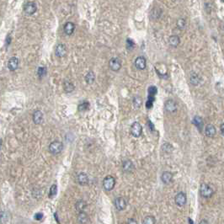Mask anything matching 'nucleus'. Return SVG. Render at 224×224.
<instances>
[{"instance_id": "nucleus-19", "label": "nucleus", "mask_w": 224, "mask_h": 224, "mask_svg": "<svg viewBox=\"0 0 224 224\" xmlns=\"http://www.w3.org/2000/svg\"><path fill=\"white\" fill-rule=\"evenodd\" d=\"M78 222L80 224H87L88 222V217L85 212H81L78 216Z\"/></svg>"}, {"instance_id": "nucleus-13", "label": "nucleus", "mask_w": 224, "mask_h": 224, "mask_svg": "<svg viewBox=\"0 0 224 224\" xmlns=\"http://www.w3.org/2000/svg\"><path fill=\"white\" fill-rule=\"evenodd\" d=\"M216 127L212 124H208L205 128V134L208 137H213L216 135Z\"/></svg>"}, {"instance_id": "nucleus-34", "label": "nucleus", "mask_w": 224, "mask_h": 224, "mask_svg": "<svg viewBox=\"0 0 224 224\" xmlns=\"http://www.w3.org/2000/svg\"><path fill=\"white\" fill-rule=\"evenodd\" d=\"M134 46H135V44L133 42V41L131 40V39H127L126 40V46H127V48L128 49H130V48H133L134 47Z\"/></svg>"}, {"instance_id": "nucleus-25", "label": "nucleus", "mask_w": 224, "mask_h": 224, "mask_svg": "<svg viewBox=\"0 0 224 224\" xmlns=\"http://www.w3.org/2000/svg\"><path fill=\"white\" fill-rule=\"evenodd\" d=\"M142 224H155V218L153 216H147L142 220Z\"/></svg>"}, {"instance_id": "nucleus-40", "label": "nucleus", "mask_w": 224, "mask_h": 224, "mask_svg": "<svg viewBox=\"0 0 224 224\" xmlns=\"http://www.w3.org/2000/svg\"><path fill=\"white\" fill-rule=\"evenodd\" d=\"M222 1H223V2H224V0H222Z\"/></svg>"}, {"instance_id": "nucleus-2", "label": "nucleus", "mask_w": 224, "mask_h": 224, "mask_svg": "<svg viewBox=\"0 0 224 224\" xmlns=\"http://www.w3.org/2000/svg\"><path fill=\"white\" fill-rule=\"evenodd\" d=\"M115 186V180L114 177L112 176H106L103 181V186H104V190L107 191H110L114 189Z\"/></svg>"}, {"instance_id": "nucleus-5", "label": "nucleus", "mask_w": 224, "mask_h": 224, "mask_svg": "<svg viewBox=\"0 0 224 224\" xmlns=\"http://www.w3.org/2000/svg\"><path fill=\"white\" fill-rule=\"evenodd\" d=\"M37 10V6L36 4L34 2H28L24 6V11L25 14H27L29 15H32L34 14Z\"/></svg>"}, {"instance_id": "nucleus-15", "label": "nucleus", "mask_w": 224, "mask_h": 224, "mask_svg": "<svg viewBox=\"0 0 224 224\" xmlns=\"http://www.w3.org/2000/svg\"><path fill=\"white\" fill-rule=\"evenodd\" d=\"M122 169L126 173H131L134 170V164L131 160H126L122 164Z\"/></svg>"}, {"instance_id": "nucleus-8", "label": "nucleus", "mask_w": 224, "mask_h": 224, "mask_svg": "<svg viewBox=\"0 0 224 224\" xmlns=\"http://www.w3.org/2000/svg\"><path fill=\"white\" fill-rule=\"evenodd\" d=\"M175 201L177 206H179V207H183V206H185L186 202H187L186 195L185 193H183V192H180L179 194L176 195Z\"/></svg>"}, {"instance_id": "nucleus-21", "label": "nucleus", "mask_w": 224, "mask_h": 224, "mask_svg": "<svg viewBox=\"0 0 224 224\" xmlns=\"http://www.w3.org/2000/svg\"><path fill=\"white\" fill-rule=\"evenodd\" d=\"M193 123H194V125L196 126L200 131L202 129L203 120L201 116H195L194 119H193Z\"/></svg>"}, {"instance_id": "nucleus-14", "label": "nucleus", "mask_w": 224, "mask_h": 224, "mask_svg": "<svg viewBox=\"0 0 224 224\" xmlns=\"http://www.w3.org/2000/svg\"><path fill=\"white\" fill-rule=\"evenodd\" d=\"M43 120V114L41 110H36L33 113V121L35 124H41Z\"/></svg>"}, {"instance_id": "nucleus-35", "label": "nucleus", "mask_w": 224, "mask_h": 224, "mask_svg": "<svg viewBox=\"0 0 224 224\" xmlns=\"http://www.w3.org/2000/svg\"><path fill=\"white\" fill-rule=\"evenodd\" d=\"M43 217V213L42 212H38L35 215V219L36 220H41Z\"/></svg>"}, {"instance_id": "nucleus-3", "label": "nucleus", "mask_w": 224, "mask_h": 224, "mask_svg": "<svg viewBox=\"0 0 224 224\" xmlns=\"http://www.w3.org/2000/svg\"><path fill=\"white\" fill-rule=\"evenodd\" d=\"M200 192L201 195L205 198H209L213 195V190L212 189V187L208 186L207 184H202L200 188Z\"/></svg>"}, {"instance_id": "nucleus-36", "label": "nucleus", "mask_w": 224, "mask_h": 224, "mask_svg": "<svg viewBox=\"0 0 224 224\" xmlns=\"http://www.w3.org/2000/svg\"><path fill=\"white\" fill-rule=\"evenodd\" d=\"M127 224H138L137 223V222L135 220V219H129L128 220V222H127Z\"/></svg>"}, {"instance_id": "nucleus-10", "label": "nucleus", "mask_w": 224, "mask_h": 224, "mask_svg": "<svg viewBox=\"0 0 224 224\" xmlns=\"http://www.w3.org/2000/svg\"><path fill=\"white\" fill-rule=\"evenodd\" d=\"M134 64L137 69L143 70V69H145V67L147 66V61L145 59V57H138L136 58Z\"/></svg>"}, {"instance_id": "nucleus-33", "label": "nucleus", "mask_w": 224, "mask_h": 224, "mask_svg": "<svg viewBox=\"0 0 224 224\" xmlns=\"http://www.w3.org/2000/svg\"><path fill=\"white\" fill-rule=\"evenodd\" d=\"M163 149H164V152H167V153H170L172 151V146L169 144V143H165L164 146H163Z\"/></svg>"}, {"instance_id": "nucleus-29", "label": "nucleus", "mask_w": 224, "mask_h": 224, "mask_svg": "<svg viewBox=\"0 0 224 224\" xmlns=\"http://www.w3.org/2000/svg\"><path fill=\"white\" fill-rule=\"evenodd\" d=\"M57 185H53V186H51L49 196L51 198H52V197L55 196L57 195Z\"/></svg>"}, {"instance_id": "nucleus-31", "label": "nucleus", "mask_w": 224, "mask_h": 224, "mask_svg": "<svg viewBox=\"0 0 224 224\" xmlns=\"http://www.w3.org/2000/svg\"><path fill=\"white\" fill-rule=\"evenodd\" d=\"M158 93V89L155 86H150L148 88V94H149V96H155L156 94Z\"/></svg>"}, {"instance_id": "nucleus-32", "label": "nucleus", "mask_w": 224, "mask_h": 224, "mask_svg": "<svg viewBox=\"0 0 224 224\" xmlns=\"http://www.w3.org/2000/svg\"><path fill=\"white\" fill-rule=\"evenodd\" d=\"M177 26L180 28V29H181V30H183L184 28L186 27V20H183V19H180L177 21Z\"/></svg>"}, {"instance_id": "nucleus-11", "label": "nucleus", "mask_w": 224, "mask_h": 224, "mask_svg": "<svg viewBox=\"0 0 224 224\" xmlns=\"http://www.w3.org/2000/svg\"><path fill=\"white\" fill-rule=\"evenodd\" d=\"M115 208L118 211H123L126 207V202L123 197H117L115 201Z\"/></svg>"}, {"instance_id": "nucleus-24", "label": "nucleus", "mask_w": 224, "mask_h": 224, "mask_svg": "<svg viewBox=\"0 0 224 224\" xmlns=\"http://www.w3.org/2000/svg\"><path fill=\"white\" fill-rule=\"evenodd\" d=\"M190 81H191V83L193 85H197L199 83V82H200V78L198 76V74L193 72L191 75Z\"/></svg>"}, {"instance_id": "nucleus-20", "label": "nucleus", "mask_w": 224, "mask_h": 224, "mask_svg": "<svg viewBox=\"0 0 224 224\" xmlns=\"http://www.w3.org/2000/svg\"><path fill=\"white\" fill-rule=\"evenodd\" d=\"M63 88H64L65 92H67V93H71V92L73 91V89H74V85H73V83H72L70 81L65 80V81L63 82Z\"/></svg>"}, {"instance_id": "nucleus-6", "label": "nucleus", "mask_w": 224, "mask_h": 224, "mask_svg": "<svg viewBox=\"0 0 224 224\" xmlns=\"http://www.w3.org/2000/svg\"><path fill=\"white\" fill-rule=\"evenodd\" d=\"M109 67L112 71H119L121 67V62L117 57H112L109 62Z\"/></svg>"}, {"instance_id": "nucleus-28", "label": "nucleus", "mask_w": 224, "mask_h": 224, "mask_svg": "<svg viewBox=\"0 0 224 224\" xmlns=\"http://www.w3.org/2000/svg\"><path fill=\"white\" fill-rule=\"evenodd\" d=\"M89 108V103L88 102H86V101H84V102H83L81 104L78 105V110L79 111H85V110H87Z\"/></svg>"}, {"instance_id": "nucleus-41", "label": "nucleus", "mask_w": 224, "mask_h": 224, "mask_svg": "<svg viewBox=\"0 0 224 224\" xmlns=\"http://www.w3.org/2000/svg\"><path fill=\"white\" fill-rule=\"evenodd\" d=\"M223 29H224V26H223Z\"/></svg>"}, {"instance_id": "nucleus-26", "label": "nucleus", "mask_w": 224, "mask_h": 224, "mask_svg": "<svg viewBox=\"0 0 224 224\" xmlns=\"http://www.w3.org/2000/svg\"><path fill=\"white\" fill-rule=\"evenodd\" d=\"M142 99L141 97H139V96H136V97H134L133 99V105H134V107L136 108V109H138V108H140L141 107V105H142Z\"/></svg>"}, {"instance_id": "nucleus-27", "label": "nucleus", "mask_w": 224, "mask_h": 224, "mask_svg": "<svg viewBox=\"0 0 224 224\" xmlns=\"http://www.w3.org/2000/svg\"><path fill=\"white\" fill-rule=\"evenodd\" d=\"M46 68L45 67H40L37 70V74H38V77L40 78H42L44 77L46 75Z\"/></svg>"}, {"instance_id": "nucleus-1", "label": "nucleus", "mask_w": 224, "mask_h": 224, "mask_svg": "<svg viewBox=\"0 0 224 224\" xmlns=\"http://www.w3.org/2000/svg\"><path fill=\"white\" fill-rule=\"evenodd\" d=\"M63 149V144L59 141H54L49 145V152L53 155L60 153Z\"/></svg>"}, {"instance_id": "nucleus-30", "label": "nucleus", "mask_w": 224, "mask_h": 224, "mask_svg": "<svg viewBox=\"0 0 224 224\" xmlns=\"http://www.w3.org/2000/svg\"><path fill=\"white\" fill-rule=\"evenodd\" d=\"M85 207V203L83 202V201H80V202H78L76 204V209L78 212H83V208Z\"/></svg>"}, {"instance_id": "nucleus-17", "label": "nucleus", "mask_w": 224, "mask_h": 224, "mask_svg": "<svg viewBox=\"0 0 224 224\" xmlns=\"http://www.w3.org/2000/svg\"><path fill=\"white\" fill-rule=\"evenodd\" d=\"M161 180L164 182V184L166 185H169L172 182V180H173V175L170 173V172H168V171H165L164 172L162 175H161Z\"/></svg>"}, {"instance_id": "nucleus-4", "label": "nucleus", "mask_w": 224, "mask_h": 224, "mask_svg": "<svg viewBox=\"0 0 224 224\" xmlns=\"http://www.w3.org/2000/svg\"><path fill=\"white\" fill-rule=\"evenodd\" d=\"M131 133L134 137H139L142 133V127L139 122H134L131 126Z\"/></svg>"}, {"instance_id": "nucleus-16", "label": "nucleus", "mask_w": 224, "mask_h": 224, "mask_svg": "<svg viewBox=\"0 0 224 224\" xmlns=\"http://www.w3.org/2000/svg\"><path fill=\"white\" fill-rule=\"evenodd\" d=\"M64 32L67 35V36H71L72 33L74 32L75 30V25L72 22H67L64 25Z\"/></svg>"}, {"instance_id": "nucleus-9", "label": "nucleus", "mask_w": 224, "mask_h": 224, "mask_svg": "<svg viewBox=\"0 0 224 224\" xmlns=\"http://www.w3.org/2000/svg\"><path fill=\"white\" fill-rule=\"evenodd\" d=\"M164 107H165V109L170 112V113H174L177 110V104L175 102V100L173 99H169L165 102V104H164Z\"/></svg>"}, {"instance_id": "nucleus-42", "label": "nucleus", "mask_w": 224, "mask_h": 224, "mask_svg": "<svg viewBox=\"0 0 224 224\" xmlns=\"http://www.w3.org/2000/svg\"><path fill=\"white\" fill-rule=\"evenodd\" d=\"M174 1H175V0H174Z\"/></svg>"}, {"instance_id": "nucleus-39", "label": "nucleus", "mask_w": 224, "mask_h": 224, "mask_svg": "<svg viewBox=\"0 0 224 224\" xmlns=\"http://www.w3.org/2000/svg\"><path fill=\"white\" fill-rule=\"evenodd\" d=\"M2 145H3V141H2V139L0 138V149L2 148Z\"/></svg>"}, {"instance_id": "nucleus-18", "label": "nucleus", "mask_w": 224, "mask_h": 224, "mask_svg": "<svg viewBox=\"0 0 224 224\" xmlns=\"http://www.w3.org/2000/svg\"><path fill=\"white\" fill-rule=\"evenodd\" d=\"M77 180H78V184L81 185V186H85V185L88 184V177L84 173H81V174H79V175H78Z\"/></svg>"}, {"instance_id": "nucleus-23", "label": "nucleus", "mask_w": 224, "mask_h": 224, "mask_svg": "<svg viewBox=\"0 0 224 224\" xmlns=\"http://www.w3.org/2000/svg\"><path fill=\"white\" fill-rule=\"evenodd\" d=\"M95 80V75L94 72H88L85 76V81L88 84H92Z\"/></svg>"}, {"instance_id": "nucleus-7", "label": "nucleus", "mask_w": 224, "mask_h": 224, "mask_svg": "<svg viewBox=\"0 0 224 224\" xmlns=\"http://www.w3.org/2000/svg\"><path fill=\"white\" fill-rule=\"evenodd\" d=\"M67 54V47L64 44H58L55 48V55L57 57H63Z\"/></svg>"}, {"instance_id": "nucleus-37", "label": "nucleus", "mask_w": 224, "mask_h": 224, "mask_svg": "<svg viewBox=\"0 0 224 224\" xmlns=\"http://www.w3.org/2000/svg\"><path fill=\"white\" fill-rule=\"evenodd\" d=\"M220 131H221V133H222V135L224 137V123H223L221 126H220Z\"/></svg>"}, {"instance_id": "nucleus-12", "label": "nucleus", "mask_w": 224, "mask_h": 224, "mask_svg": "<svg viewBox=\"0 0 224 224\" xmlns=\"http://www.w3.org/2000/svg\"><path fill=\"white\" fill-rule=\"evenodd\" d=\"M18 67H19V59L15 57H11L8 62V68L10 71H15L18 68Z\"/></svg>"}, {"instance_id": "nucleus-22", "label": "nucleus", "mask_w": 224, "mask_h": 224, "mask_svg": "<svg viewBox=\"0 0 224 224\" xmlns=\"http://www.w3.org/2000/svg\"><path fill=\"white\" fill-rule=\"evenodd\" d=\"M181 43V39L178 36H171L170 37V44L172 46L176 47Z\"/></svg>"}, {"instance_id": "nucleus-38", "label": "nucleus", "mask_w": 224, "mask_h": 224, "mask_svg": "<svg viewBox=\"0 0 224 224\" xmlns=\"http://www.w3.org/2000/svg\"><path fill=\"white\" fill-rule=\"evenodd\" d=\"M199 224H209L208 223V222L207 221V220H205V219H203V220H202L200 223H199Z\"/></svg>"}]
</instances>
